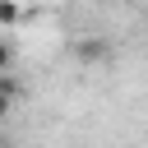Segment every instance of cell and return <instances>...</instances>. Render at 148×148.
I'll list each match as a JSON object with an SVG mask.
<instances>
[{"mask_svg": "<svg viewBox=\"0 0 148 148\" xmlns=\"http://www.w3.org/2000/svg\"><path fill=\"white\" fill-rule=\"evenodd\" d=\"M139 5H148V0H139Z\"/></svg>", "mask_w": 148, "mask_h": 148, "instance_id": "obj_6", "label": "cell"}, {"mask_svg": "<svg viewBox=\"0 0 148 148\" xmlns=\"http://www.w3.org/2000/svg\"><path fill=\"white\" fill-rule=\"evenodd\" d=\"M9 106H14V102H9V97H5V92H0V120H5V116H9Z\"/></svg>", "mask_w": 148, "mask_h": 148, "instance_id": "obj_4", "label": "cell"}, {"mask_svg": "<svg viewBox=\"0 0 148 148\" xmlns=\"http://www.w3.org/2000/svg\"><path fill=\"white\" fill-rule=\"evenodd\" d=\"M9 65H14V46L9 37H0V74H9Z\"/></svg>", "mask_w": 148, "mask_h": 148, "instance_id": "obj_3", "label": "cell"}, {"mask_svg": "<svg viewBox=\"0 0 148 148\" xmlns=\"http://www.w3.org/2000/svg\"><path fill=\"white\" fill-rule=\"evenodd\" d=\"M74 60H79V65H102V60H111V42H102V37H79V42H74Z\"/></svg>", "mask_w": 148, "mask_h": 148, "instance_id": "obj_1", "label": "cell"}, {"mask_svg": "<svg viewBox=\"0 0 148 148\" xmlns=\"http://www.w3.org/2000/svg\"><path fill=\"white\" fill-rule=\"evenodd\" d=\"M23 23V5L18 0H0V28H18Z\"/></svg>", "mask_w": 148, "mask_h": 148, "instance_id": "obj_2", "label": "cell"}, {"mask_svg": "<svg viewBox=\"0 0 148 148\" xmlns=\"http://www.w3.org/2000/svg\"><path fill=\"white\" fill-rule=\"evenodd\" d=\"M18 5H32V0H18Z\"/></svg>", "mask_w": 148, "mask_h": 148, "instance_id": "obj_5", "label": "cell"}]
</instances>
